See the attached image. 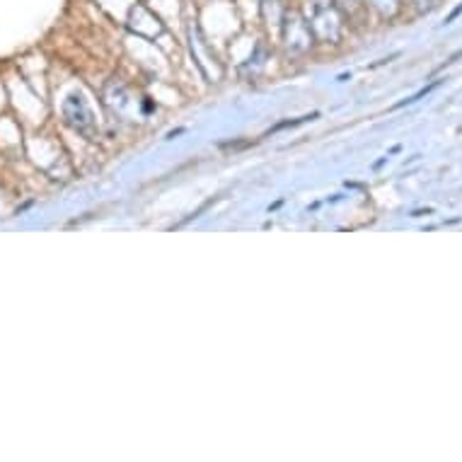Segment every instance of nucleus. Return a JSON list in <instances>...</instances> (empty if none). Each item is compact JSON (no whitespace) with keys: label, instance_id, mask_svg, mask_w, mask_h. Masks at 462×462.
I'll return each instance as SVG.
<instances>
[{"label":"nucleus","instance_id":"nucleus-5","mask_svg":"<svg viewBox=\"0 0 462 462\" xmlns=\"http://www.w3.org/2000/svg\"><path fill=\"white\" fill-rule=\"evenodd\" d=\"M105 105L114 116H126L134 109V97H131L129 88L119 80L106 83L105 88Z\"/></svg>","mask_w":462,"mask_h":462},{"label":"nucleus","instance_id":"nucleus-6","mask_svg":"<svg viewBox=\"0 0 462 462\" xmlns=\"http://www.w3.org/2000/svg\"><path fill=\"white\" fill-rule=\"evenodd\" d=\"M371 5L375 8V13H378L380 17L390 20V17H394L400 13L402 0H371Z\"/></svg>","mask_w":462,"mask_h":462},{"label":"nucleus","instance_id":"nucleus-8","mask_svg":"<svg viewBox=\"0 0 462 462\" xmlns=\"http://www.w3.org/2000/svg\"><path fill=\"white\" fill-rule=\"evenodd\" d=\"M411 3H414V8H417L419 13H431L440 0H411Z\"/></svg>","mask_w":462,"mask_h":462},{"label":"nucleus","instance_id":"nucleus-7","mask_svg":"<svg viewBox=\"0 0 462 462\" xmlns=\"http://www.w3.org/2000/svg\"><path fill=\"white\" fill-rule=\"evenodd\" d=\"M334 3L339 5V10L344 13V15H349V17L361 15L365 8V0H334Z\"/></svg>","mask_w":462,"mask_h":462},{"label":"nucleus","instance_id":"nucleus-4","mask_svg":"<svg viewBox=\"0 0 462 462\" xmlns=\"http://www.w3.org/2000/svg\"><path fill=\"white\" fill-rule=\"evenodd\" d=\"M129 30L134 32V34H138V37L155 39L162 34V23L152 15L151 10H145L143 5H136V8H131L129 13Z\"/></svg>","mask_w":462,"mask_h":462},{"label":"nucleus","instance_id":"nucleus-2","mask_svg":"<svg viewBox=\"0 0 462 462\" xmlns=\"http://www.w3.org/2000/svg\"><path fill=\"white\" fill-rule=\"evenodd\" d=\"M281 37H283V46H286V51L291 56L308 53L312 44H315L310 24H308V20L298 10H286L283 24H281Z\"/></svg>","mask_w":462,"mask_h":462},{"label":"nucleus","instance_id":"nucleus-3","mask_svg":"<svg viewBox=\"0 0 462 462\" xmlns=\"http://www.w3.org/2000/svg\"><path fill=\"white\" fill-rule=\"evenodd\" d=\"M63 119H66L70 129L78 131L88 141H97L99 138L97 119H95V114H92V109L83 99V95L73 92V95L66 97V102H63Z\"/></svg>","mask_w":462,"mask_h":462},{"label":"nucleus","instance_id":"nucleus-9","mask_svg":"<svg viewBox=\"0 0 462 462\" xmlns=\"http://www.w3.org/2000/svg\"><path fill=\"white\" fill-rule=\"evenodd\" d=\"M460 13H462V5H460V8H455V10H453V13H450V17H448V23H453L455 17L460 15Z\"/></svg>","mask_w":462,"mask_h":462},{"label":"nucleus","instance_id":"nucleus-1","mask_svg":"<svg viewBox=\"0 0 462 462\" xmlns=\"http://www.w3.org/2000/svg\"><path fill=\"white\" fill-rule=\"evenodd\" d=\"M308 24L312 37L325 44H337L344 34V13L334 0H308Z\"/></svg>","mask_w":462,"mask_h":462}]
</instances>
